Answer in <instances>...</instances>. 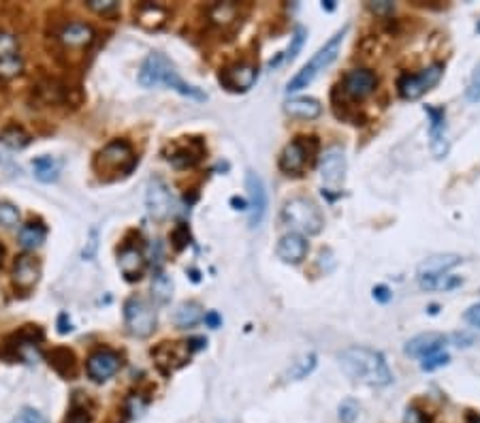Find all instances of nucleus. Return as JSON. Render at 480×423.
Listing matches in <instances>:
<instances>
[{"label": "nucleus", "mask_w": 480, "mask_h": 423, "mask_svg": "<svg viewBox=\"0 0 480 423\" xmlns=\"http://www.w3.org/2000/svg\"><path fill=\"white\" fill-rule=\"evenodd\" d=\"M139 83L143 88H156V86H167L171 90L180 92L182 97H188V99H195V101H205L207 95L197 88V86H190L188 81H184L176 69V64H173L164 54L160 52H152L141 69H139Z\"/></svg>", "instance_id": "f03ea898"}, {"label": "nucleus", "mask_w": 480, "mask_h": 423, "mask_svg": "<svg viewBox=\"0 0 480 423\" xmlns=\"http://www.w3.org/2000/svg\"><path fill=\"white\" fill-rule=\"evenodd\" d=\"M60 167H62V162H60L58 158H54V156H38V158L32 160L34 178H36L38 182H45V184L58 180V176H60Z\"/></svg>", "instance_id": "c85d7f7f"}, {"label": "nucleus", "mask_w": 480, "mask_h": 423, "mask_svg": "<svg viewBox=\"0 0 480 423\" xmlns=\"http://www.w3.org/2000/svg\"><path fill=\"white\" fill-rule=\"evenodd\" d=\"M48 359H50V366L62 378H69V380L75 378V374H77V359H75V355H73L71 349H66V347L52 349V353L48 355Z\"/></svg>", "instance_id": "cd10ccee"}, {"label": "nucleus", "mask_w": 480, "mask_h": 423, "mask_svg": "<svg viewBox=\"0 0 480 423\" xmlns=\"http://www.w3.org/2000/svg\"><path fill=\"white\" fill-rule=\"evenodd\" d=\"M207 18L209 22L220 28V30H229L233 28L239 18H241V7L237 3H213L209 9H207Z\"/></svg>", "instance_id": "393cba45"}, {"label": "nucleus", "mask_w": 480, "mask_h": 423, "mask_svg": "<svg viewBox=\"0 0 480 423\" xmlns=\"http://www.w3.org/2000/svg\"><path fill=\"white\" fill-rule=\"evenodd\" d=\"M137 165V156L133 152V146L124 139H113L109 141L94 160L97 172L101 174V178L107 180H115L120 176H128Z\"/></svg>", "instance_id": "39448f33"}, {"label": "nucleus", "mask_w": 480, "mask_h": 423, "mask_svg": "<svg viewBox=\"0 0 480 423\" xmlns=\"http://www.w3.org/2000/svg\"><path fill=\"white\" fill-rule=\"evenodd\" d=\"M378 88V75L372 69H353L341 79V90L348 99L363 101Z\"/></svg>", "instance_id": "4468645a"}, {"label": "nucleus", "mask_w": 480, "mask_h": 423, "mask_svg": "<svg viewBox=\"0 0 480 423\" xmlns=\"http://www.w3.org/2000/svg\"><path fill=\"white\" fill-rule=\"evenodd\" d=\"M203 317H205V312H203L201 304H197V302H184V304L178 306L176 314H173V323H176L180 329H190L197 323H201Z\"/></svg>", "instance_id": "c756f323"}, {"label": "nucleus", "mask_w": 480, "mask_h": 423, "mask_svg": "<svg viewBox=\"0 0 480 423\" xmlns=\"http://www.w3.org/2000/svg\"><path fill=\"white\" fill-rule=\"evenodd\" d=\"M429 116V137H431V154L435 158H446L449 154V139H446V111L442 107H425Z\"/></svg>", "instance_id": "a211bd4d"}, {"label": "nucleus", "mask_w": 480, "mask_h": 423, "mask_svg": "<svg viewBox=\"0 0 480 423\" xmlns=\"http://www.w3.org/2000/svg\"><path fill=\"white\" fill-rule=\"evenodd\" d=\"M318 150L316 137H295L280 154V169L286 176H301L310 167L312 156Z\"/></svg>", "instance_id": "0eeeda50"}, {"label": "nucleus", "mask_w": 480, "mask_h": 423, "mask_svg": "<svg viewBox=\"0 0 480 423\" xmlns=\"http://www.w3.org/2000/svg\"><path fill=\"white\" fill-rule=\"evenodd\" d=\"M97 246H99V231L92 229L90 231V242H88V248L83 250V257L85 259H92L94 257V252H97Z\"/></svg>", "instance_id": "603ef678"}, {"label": "nucleus", "mask_w": 480, "mask_h": 423, "mask_svg": "<svg viewBox=\"0 0 480 423\" xmlns=\"http://www.w3.org/2000/svg\"><path fill=\"white\" fill-rule=\"evenodd\" d=\"M359 402H355V400H344L341 404H339V419H341V423H355L357 421V417H359Z\"/></svg>", "instance_id": "37998d69"}, {"label": "nucleus", "mask_w": 480, "mask_h": 423, "mask_svg": "<svg viewBox=\"0 0 480 423\" xmlns=\"http://www.w3.org/2000/svg\"><path fill=\"white\" fill-rule=\"evenodd\" d=\"M152 298L156 304H169L173 298V280L164 272H156L152 278Z\"/></svg>", "instance_id": "2f4dec72"}, {"label": "nucleus", "mask_w": 480, "mask_h": 423, "mask_svg": "<svg viewBox=\"0 0 480 423\" xmlns=\"http://www.w3.org/2000/svg\"><path fill=\"white\" fill-rule=\"evenodd\" d=\"M465 97H467L470 103H480V62L474 67V73H472V77H470Z\"/></svg>", "instance_id": "79ce46f5"}, {"label": "nucleus", "mask_w": 480, "mask_h": 423, "mask_svg": "<svg viewBox=\"0 0 480 423\" xmlns=\"http://www.w3.org/2000/svg\"><path fill=\"white\" fill-rule=\"evenodd\" d=\"M135 18L137 24L146 30H160L167 20H169V11L162 5L156 3H141L135 7Z\"/></svg>", "instance_id": "a878e982"}, {"label": "nucleus", "mask_w": 480, "mask_h": 423, "mask_svg": "<svg viewBox=\"0 0 480 423\" xmlns=\"http://www.w3.org/2000/svg\"><path fill=\"white\" fill-rule=\"evenodd\" d=\"M43 340V331L38 327H32V325H26L22 331L13 333L5 349L0 351V357H5L7 361H36L38 359V342Z\"/></svg>", "instance_id": "6e6552de"}, {"label": "nucleus", "mask_w": 480, "mask_h": 423, "mask_svg": "<svg viewBox=\"0 0 480 423\" xmlns=\"http://www.w3.org/2000/svg\"><path fill=\"white\" fill-rule=\"evenodd\" d=\"M367 9L376 15H390L395 11V3H390V0H380V3H367Z\"/></svg>", "instance_id": "a18cd8bd"}, {"label": "nucleus", "mask_w": 480, "mask_h": 423, "mask_svg": "<svg viewBox=\"0 0 480 423\" xmlns=\"http://www.w3.org/2000/svg\"><path fill=\"white\" fill-rule=\"evenodd\" d=\"M118 265H120L122 276L128 282H137V280H141V276L146 272V257H143V252L137 246H130L128 244V246H124L120 250Z\"/></svg>", "instance_id": "4be33fe9"}, {"label": "nucleus", "mask_w": 480, "mask_h": 423, "mask_svg": "<svg viewBox=\"0 0 480 423\" xmlns=\"http://www.w3.org/2000/svg\"><path fill=\"white\" fill-rule=\"evenodd\" d=\"M71 329H73V327H71V321H69V317L62 312V314L58 317V331H60V333H69Z\"/></svg>", "instance_id": "5fc2aeb1"}, {"label": "nucleus", "mask_w": 480, "mask_h": 423, "mask_svg": "<svg viewBox=\"0 0 480 423\" xmlns=\"http://www.w3.org/2000/svg\"><path fill=\"white\" fill-rule=\"evenodd\" d=\"M449 361H451V355L444 353V351H438V353H431V355H427V357L421 359V370L423 372H433V370H438V368L449 366Z\"/></svg>", "instance_id": "58836bf2"}, {"label": "nucleus", "mask_w": 480, "mask_h": 423, "mask_svg": "<svg viewBox=\"0 0 480 423\" xmlns=\"http://www.w3.org/2000/svg\"><path fill=\"white\" fill-rule=\"evenodd\" d=\"M17 223H20V209L9 201H0V225L17 227Z\"/></svg>", "instance_id": "ea45409f"}, {"label": "nucleus", "mask_w": 480, "mask_h": 423, "mask_svg": "<svg viewBox=\"0 0 480 423\" xmlns=\"http://www.w3.org/2000/svg\"><path fill=\"white\" fill-rule=\"evenodd\" d=\"M258 79V69L250 62H235L229 64L218 75V81L223 83V88L229 92H248Z\"/></svg>", "instance_id": "ddd939ff"}, {"label": "nucleus", "mask_w": 480, "mask_h": 423, "mask_svg": "<svg viewBox=\"0 0 480 423\" xmlns=\"http://www.w3.org/2000/svg\"><path fill=\"white\" fill-rule=\"evenodd\" d=\"M316 361H318L316 353H305V355H301V357H299L297 361H292V366L288 368L286 380H301V378H305L308 374H312L314 368H316Z\"/></svg>", "instance_id": "72a5a7b5"}, {"label": "nucleus", "mask_w": 480, "mask_h": 423, "mask_svg": "<svg viewBox=\"0 0 480 423\" xmlns=\"http://www.w3.org/2000/svg\"><path fill=\"white\" fill-rule=\"evenodd\" d=\"M188 240H190V233H188L186 225H178V229L173 231V242H176V248L182 250L188 244Z\"/></svg>", "instance_id": "de8ad7c7"}, {"label": "nucleus", "mask_w": 480, "mask_h": 423, "mask_svg": "<svg viewBox=\"0 0 480 423\" xmlns=\"http://www.w3.org/2000/svg\"><path fill=\"white\" fill-rule=\"evenodd\" d=\"M390 298H393V293H390V289H388V286H384V284L374 286V300H376V302L386 304V302H390Z\"/></svg>", "instance_id": "8fccbe9b"}, {"label": "nucleus", "mask_w": 480, "mask_h": 423, "mask_svg": "<svg viewBox=\"0 0 480 423\" xmlns=\"http://www.w3.org/2000/svg\"><path fill=\"white\" fill-rule=\"evenodd\" d=\"M418 284L425 291H453L463 284V278L442 274V276H433V278H418Z\"/></svg>", "instance_id": "473e14b6"}, {"label": "nucleus", "mask_w": 480, "mask_h": 423, "mask_svg": "<svg viewBox=\"0 0 480 423\" xmlns=\"http://www.w3.org/2000/svg\"><path fill=\"white\" fill-rule=\"evenodd\" d=\"M444 75V67L440 62H433L421 73H406L397 81V92L404 101H418L429 90L438 86V81Z\"/></svg>", "instance_id": "423d86ee"}, {"label": "nucleus", "mask_w": 480, "mask_h": 423, "mask_svg": "<svg viewBox=\"0 0 480 423\" xmlns=\"http://www.w3.org/2000/svg\"><path fill=\"white\" fill-rule=\"evenodd\" d=\"M22 67H24L22 56L11 58V60H5V62H0V79H11V77H17V75L22 73Z\"/></svg>", "instance_id": "c03bdc74"}, {"label": "nucleus", "mask_w": 480, "mask_h": 423, "mask_svg": "<svg viewBox=\"0 0 480 423\" xmlns=\"http://www.w3.org/2000/svg\"><path fill=\"white\" fill-rule=\"evenodd\" d=\"M276 255L278 259H282L284 263H290V265H299L305 255H308V242H305L303 235L290 231V233H284L276 246Z\"/></svg>", "instance_id": "aec40b11"}, {"label": "nucleus", "mask_w": 480, "mask_h": 423, "mask_svg": "<svg viewBox=\"0 0 480 423\" xmlns=\"http://www.w3.org/2000/svg\"><path fill=\"white\" fill-rule=\"evenodd\" d=\"M94 28L85 22H69L58 32V41L66 50H85L94 43Z\"/></svg>", "instance_id": "6ab92c4d"}, {"label": "nucleus", "mask_w": 480, "mask_h": 423, "mask_svg": "<svg viewBox=\"0 0 480 423\" xmlns=\"http://www.w3.org/2000/svg\"><path fill=\"white\" fill-rule=\"evenodd\" d=\"M323 9L333 11V9H335V3H333V0H327V3H323Z\"/></svg>", "instance_id": "4d7b16f0"}, {"label": "nucleus", "mask_w": 480, "mask_h": 423, "mask_svg": "<svg viewBox=\"0 0 480 423\" xmlns=\"http://www.w3.org/2000/svg\"><path fill=\"white\" fill-rule=\"evenodd\" d=\"M463 319H465L470 325H474V327H480V304H474V306H470V308L465 310Z\"/></svg>", "instance_id": "3c124183"}, {"label": "nucleus", "mask_w": 480, "mask_h": 423, "mask_svg": "<svg viewBox=\"0 0 480 423\" xmlns=\"http://www.w3.org/2000/svg\"><path fill=\"white\" fill-rule=\"evenodd\" d=\"M20 56V41L11 32H0V62Z\"/></svg>", "instance_id": "4c0bfd02"}, {"label": "nucleus", "mask_w": 480, "mask_h": 423, "mask_svg": "<svg viewBox=\"0 0 480 423\" xmlns=\"http://www.w3.org/2000/svg\"><path fill=\"white\" fill-rule=\"evenodd\" d=\"M120 368H122V357L111 349H99L88 357V361H85L88 376L92 380H97V383H105V380H109Z\"/></svg>", "instance_id": "f3484780"}, {"label": "nucleus", "mask_w": 480, "mask_h": 423, "mask_svg": "<svg viewBox=\"0 0 480 423\" xmlns=\"http://www.w3.org/2000/svg\"><path fill=\"white\" fill-rule=\"evenodd\" d=\"M3 255H5V248L0 246V263H3Z\"/></svg>", "instance_id": "13d9d810"}, {"label": "nucleus", "mask_w": 480, "mask_h": 423, "mask_svg": "<svg viewBox=\"0 0 480 423\" xmlns=\"http://www.w3.org/2000/svg\"><path fill=\"white\" fill-rule=\"evenodd\" d=\"M164 158L176 169H192L205 156V146L199 137H180L173 139L164 150Z\"/></svg>", "instance_id": "9d476101"}, {"label": "nucleus", "mask_w": 480, "mask_h": 423, "mask_svg": "<svg viewBox=\"0 0 480 423\" xmlns=\"http://www.w3.org/2000/svg\"><path fill=\"white\" fill-rule=\"evenodd\" d=\"M246 188H248V225L250 229L260 227L267 212V190L265 182L256 172L246 174Z\"/></svg>", "instance_id": "f8f14e48"}, {"label": "nucleus", "mask_w": 480, "mask_h": 423, "mask_svg": "<svg viewBox=\"0 0 480 423\" xmlns=\"http://www.w3.org/2000/svg\"><path fill=\"white\" fill-rule=\"evenodd\" d=\"M45 235H48V231H45V227H43L41 223H28V225H22L20 227L17 242H20L22 248L34 250V248H38L43 242H45Z\"/></svg>", "instance_id": "7c9ffc66"}, {"label": "nucleus", "mask_w": 480, "mask_h": 423, "mask_svg": "<svg viewBox=\"0 0 480 423\" xmlns=\"http://www.w3.org/2000/svg\"><path fill=\"white\" fill-rule=\"evenodd\" d=\"M404 423H429V417L425 415V412H421L418 408H408L406 410V419H404Z\"/></svg>", "instance_id": "09e8293b"}, {"label": "nucleus", "mask_w": 480, "mask_h": 423, "mask_svg": "<svg viewBox=\"0 0 480 423\" xmlns=\"http://www.w3.org/2000/svg\"><path fill=\"white\" fill-rule=\"evenodd\" d=\"M339 368L344 374L355 380V383L372 385V387H386L393 383V372L382 353L367 349V347H348L339 353Z\"/></svg>", "instance_id": "f257e3e1"}, {"label": "nucleus", "mask_w": 480, "mask_h": 423, "mask_svg": "<svg viewBox=\"0 0 480 423\" xmlns=\"http://www.w3.org/2000/svg\"><path fill=\"white\" fill-rule=\"evenodd\" d=\"M459 263H461V255H453V252H446V255H433V257H427L418 265L416 274H418V278L442 276V274H446L449 270H453Z\"/></svg>", "instance_id": "b1692460"}, {"label": "nucleus", "mask_w": 480, "mask_h": 423, "mask_svg": "<svg viewBox=\"0 0 480 423\" xmlns=\"http://www.w3.org/2000/svg\"><path fill=\"white\" fill-rule=\"evenodd\" d=\"M346 178V154L339 146H331L320 156V180L323 193H339Z\"/></svg>", "instance_id": "9b49d317"}, {"label": "nucleus", "mask_w": 480, "mask_h": 423, "mask_svg": "<svg viewBox=\"0 0 480 423\" xmlns=\"http://www.w3.org/2000/svg\"><path fill=\"white\" fill-rule=\"evenodd\" d=\"M92 421V408L88 406V400H79L77 394L73 398V406L69 410L66 423H90Z\"/></svg>", "instance_id": "e433bc0d"}, {"label": "nucleus", "mask_w": 480, "mask_h": 423, "mask_svg": "<svg viewBox=\"0 0 480 423\" xmlns=\"http://www.w3.org/2000/svg\"><path fill=\"white\" fill-rule=\"evenodd\" d=\"M282 221L299 235H318L325 229V216L320 207L305 199V197H292L282 207Z\"/></svg>", "instance_id": "20e7f679"}, {"label": "nucleus", "mask_w": 480, "mask_h": 423, "mask_svg": "<svg viewBox=\"0 0 480 423\" xmlns=\"http://www.w3.org/2000/svg\"><path fill=\"white\" fill-rule=\"evenodd\" d=\"M38 276H41V265L36 259H32L28 255L17 257V261L13 265V282L17 284V289L30 291L32 286H36Z\"/></svg>", "instance_id": "5701e85b"}, {"label": "nucleus", "mask_w": 480, "mask_h": 423, "mask_svg": "<svg viewBox=\"0 0 480 423\" xmlns=\"http://www.w3.org/2000/svg\"><path fill=\"white\" fill-rule=\"evenodd\" d=\"M231 205H233L235 209H248V203H246L243 199H239V197H233V199H231Z\"/></svg>", "instance_id": "6e6d98bb"}, {"label": "nucleus", "mask_w": 480, "mask_h": 423, "mask_svg": "<svg viewBox=\"0 0 480 423\" xmlns=\"http://www.w3.org/2000/svg\"><path fill=\"white\" fill-rule=\"evenodd\" d=\"M85 5L99 15H113L120 11V3H115V0H88Z\"/></svg>", "instance_id": "a19ab883"}, {"label": "nucleus", "mask_w": 480, "mask_h": 423, "mask_svg": "<svg viewBox=\"0 0 480 423\" xmlns=\"http://www.w3.org/2000/svg\"><path fill=\"white\" fill-rule=\"evenodd\" d=\"M305 36H308V30H305L303 26H297L295 28V32H292V36H290V43H288V48H286V52L278 58V60H274L271 62V67H276L278 62H290V60H295L297 58V54L301 52V48H303V43H305Z\"/></svg>", "instance_id": "f704fd0d"}, {"label": "nucleus", "mask_w": 480, "mask_h": 423, "mask_svg": "<svg viewBox=\"0 0 480 423\" xmlns=\"http://www.w3.org/2000/svg\"><path fill=\"white\" fill-rule=\"evenodd\" d=\"M346 34H348V26H344L341 30H337V32L327 41V43L310 58V62L305 64V67L288 81V86H286V92H288V95H290V92H299V90H303V88H308L310 83H312L325 69H329V67L337 60Z\"/></svg>", "instance_id": "7ed1b4c3"}, {"label": "nucleus", "mask_w": 480, "mask_h": 423, "mask_svg": "<svg viewBox=\"0 0 480 423\" xmlns=\"http://www.w3.org/2000/svg\"><path fill=\"white\" fill-rule=\"evenodd\" d=\"M146 207H148V214L156 221L162 223L169 219L171 214V207H173V199L171 193L167 188V184L160 178H152L146 190Z\"/></svg>", "instance_id": "dca6fc26"}, {"label": "nucleus", "mask_w": 480, "mask_h": 423, "mask_svg": "<svg viewBox=\"0 0 480 423\" xmlns=\"http://www.w3.org/2000/svg\"><path fill=\"white\" fill-rule=\"evenodd\" d=\"M284 111L295 120H316L323 113V105L312 97H297L284 103Z\"/></svg>", "instance_id": "bb28decb"}, {"label": "nucleus", "mask_w": 480, "mask_h": 423, "mask_svg": "<svg viewBox=\"0 0 480 423\" xmlns=\"http://www.w3.org/2000/svg\"><path fill=\"white\" fill-rule=\"evenodd\" d=\"M192 351L188 342H160L156 349H152V357L162 374H171L178 368H182L190 359Z\"/></svg>", "instance_id": "2eb2a0df"}, {"label": "nucleus", "mask_w": 480, "mask_h": 423, "mask_svg": "<svg viewBox=\"0 0 480 423\" xmlns=\"http://www.w3.org/2000/svg\"><path fill=\"white\" fill-rule=\"evenodd\" d=\"M11 423H41V415L32 408H24L22 412H17V417H13Z\"/></svg>", "instance_id": "49530a36"}, {"label": "nucleus", "mask_w": 480, "mask_h": 423, "mask_svg": "<svg viewBox=\"0 0 480 423\" xmlns=\"http://www.w3.org/2000/svg\"><path fill=\"white\" fill-rule=\"evenodd\" d=\"M0 141L11 150H22L30 144V137L22 126H9V129H5L3 135H0Z\"/></svg>", "instance_id": "c9c22d12"}, {"label": "nucleus", "mask_w": 480, "mask_h": 423, "mask_svg": "<svg viewBox=\"0 0 480 423\" xmlns=\"http://www.w3.org/2000/svg\"><path fill=\"white\" fill-rule=\"evenodd\" d=\"M444 345H446V335H444V333L427 331V333H418V335L412 338V340H408L406 347H404V351H406V355H410V357L423 359V357H427V355H431V353L442 351Z\"/></svg>", "instance_id": "412c9836"}, {"label": "nucleus", "mask_w": 480, "mask_h": 423, "mask_svg": "<svg viewBox=\"0 0 480 423\" xmlns=\"http://www.w3.org/2000/svg\"><path fill=\"white\" fill-rule=\"evenodd\" d=\"M124 323L130 335L148 338L156 329V310L143 298H128L124 304Z\"/></svg>", "instance_id": "1a4fd4ad"}, {"label": "nucleus", "mask_w": 480, "mask_h": 423, "mask_svg": "<svg viewBox=\"0 0 480 423\" xmlns=\"http://www.w3.org/2000/svg\"><path fill=\"white\" fill-rule=\"evenodd\" d=\"M203 321H205V325L211 327V329H218V327L223 325V319H220V314H218V312H205Z\"/></svg>", "instance_id": "864d4df0"}]
</instances>
